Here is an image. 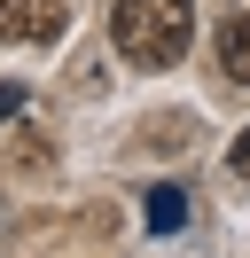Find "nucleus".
<instances>
[{
	"label": "nucleus",
	"mask_w": 250,
	"mask_h": 258,
	"mask_svg": "<svg viewBox=\"0 0 250 258\" xmlns=\"http://www.w3.org/2000/svg\"><path fill=\"white\" fill-rule=\"evenodd\" d=\"M24 110V86H0V117H16Z\"/></svg>",
	"instance_id": "nucleus-6"
},
{
	"label": "nucleus",
	"mask_w": 250,
	"mask_h": 258,
	"mask_svg": "<svg viewBox=\"0 0 250 258\" xmlns=\"http://www.w3.org/2000/svg\"><path fill=\"white\" fill-rule=\"evenodd\" d=\"M219 71H227L234 86H250V8H234V16L219 24Z\"/></svg>",
	"instance_id": "nucleus-3"
},
{
	"label": "nucleus",
	"mask_w": 250,
	"mask_h": 258,
	"mask_svg": "<svg viewBox=\"0 0 250 258\" xmlns=\"http://www.w3.org/2000/svg\"><path fill=\"white\" fill-rule=\"evenodd\" d=\"M109 47L125 71H172L196 47V0H109Z\"/></svg>",
	"instance_id": "nucleus-1"
},
{
	"label": "nucleus",
	"mask_w": 250,
	"mask_h": 258,
	"mask_svg": "<svg viewBox=\"0 0 250 258\" xmlns=\"http://www.w3.org/2000/svg\"><path fill=\"white\" fill-rule=\"evenodd\" d=\"M227 172H234V180H250V125L234 133V149H227Z\"/></svg>",
	"instance_id": "nucleus-5"
},
{
	"label": "nucleus",
	"mask_w": 250,
	"mask_h": 258,
	"mask_svg": "<svg viewBox=\"0 0 250 258\" xmlns=\"http://www.w3.org/2000/svg\"><path fill=\"white\" fill-rule=\"evenodd\" d=\"M71 32V0H0V39L8 47H47Z\"/></svg>",
	"instance_id": "nucleus-2"
},
{
	"label": "nucleus",
	"mask_w": 250,
	"mask_h": 258,
	"mask_svg": "<svg viewBox=\"0 0 250 258\" xmlns=\"http://www.w3.org/2000/svg\"><path fill=\"white\" fill-rule=\"evenodd\" d=\"M188 227V196L180 188H149V235H180Z\"/></svg>",
	"instance_id": "nucleus-4"
}]
</instances>
